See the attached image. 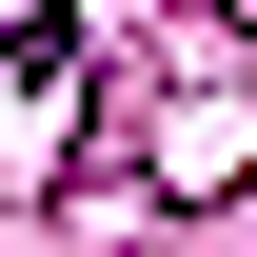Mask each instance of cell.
<instances>
[{
    "label": "cell",
    "mask_w": 257,
    "mask_h": 257,
    "mask_svg": "<svg viewBox=\"0 0 257 257\" xmlns=\"http://www.w3.org/2000/svg\"><path fill=\"white\" fill-rule=\"evenodd\" d=\"M60 99H79V20H20V40H0V178H40Z\"/></svg>",
    "instance_id": "obj_1"
}]
</instances>
